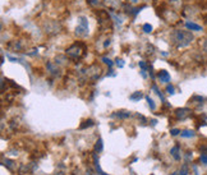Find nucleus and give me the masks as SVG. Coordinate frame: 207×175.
I'll return each mask as SVG.
<instances>
[{
  "mask_svg": "<svg viewBox=\"0 0 207 175\" xmlns=\"http://www.w3.org/2000/svg\"><path fill=\"white\" fill-rule=\"evenodd\" d=\"M171 40L178 47H187L188 45H191L192 41L194 40V36L189 31L175 29L171 33Z\"/></svg>",
  "mask_w": 207,
  "mask_h": 175,
  "instance_id": "nucleus-1",
  "label": "nucleus"
},
{
  "mask_svg": "<svg viewBox=\"0 0 207 175\" xmlns=\"http://www.w3.org/2000/svg\"><path fill=\"white\" fill-rule=\"evenodd\" d=\"M84 51H86V47H84L83 43L76 42V43H73L72 46H69L68 49H66L65 53L72 59H80L84 55Z\"/></svg>",
  "mask_w": 207,
  "mask_h": 175,
  "instance_id": "nucleus-2",
  "label": "nucleus"
},
{
  "mask_svg": "<svg viewBox=\"0 0 207 175\" xmlns=\"http://www.w3.org/2000/svg\"><path fill=\"white\" fill-rule=\"evenodd\" d=\"M76 35L80 36V37L88 36V21H87L86 17L78 18V26L76 28Z\"/></svg>",
  "mask_w": 207,
  "mask_h": 175,
  "instance_id": "nucleus-3",
  "label": "nucleus"
},
{
  "mask_svg": "<svg viewBox=\"0 0 207 175\" xmlns=\"http://www.w3.org/2000/svg\"><path fill=\"white\" fill-rule=\"evenodd\" d=\"M60 29H62V24L55 21H47V23H45V32L49 35L59 33Z\"/></svg>",
  "mask_w": 207,
  "mask_h": 175,
  "instance_id": "nucleus-4",
  "label": "nucleus"
},
{
  "mask_svg": "<svg viewBox=\"0 0 207 175\" xmlns=\"http://www.w3.org/2000/svg\"><path fill=\"white\" fill-rule=\"evenodd\" d=\"M189 114H191V109H188V108H180V109L175 110V116L178 118V119H185Z\"/></svg>",
  "mask_w": 207,
  "mask_h": 175,
  "instance_id": "nucleus-5",
  "label": "nucleus"
},
{
  "mask_svg": "<svg viewBox=\"0 0 207 175\" xmlns=\"http://www.w3.org/2000/svg\"><path fill=\"white\" fill-rule=\"evenodd\" d=\"M46 68H47V72L50 73L51 76H59V74H60V69L53 63V61H47Z\"/></svg>",
  "mask_w": 207,
  "mask_h": 175,
  "instance_id": "nucleus-6",
  "label": "nucleus"
},
{
  "mask_svg": "<svg viewBox=\"0 0 207 175\" xmlns=\"http://www.w3.org/2000/svg\"><path fill=\"white\" fill-rule=\"evenodd\" d=\"M157 78L160 79L161 83H169L170 82V74L166 70H160L157 73Z\"/></svg>",
  "mask_w": 207,
  "mask_h": 175,
  "instance_id": "nucleus-7",
  "label": "nucleus"
},
{
  "mask_svg": "<svg viewBox=\"0 0 207 175\" xmlns=\"http://www.w3.org/2000/svg\"><path fill=\"white\" fill-rule=\"evenodd\" d=\"M113 118H119V119H127V118L131 116L129 111H115L114 114H111Z\"/></svg>",
  "mask_w": 207,
  "mask_h": 175,
  "instance_id": "nucleus-8",
  "label": "nucleus"
},
{
  "mask_svg": "<svg viewBox=\"0 0 207 175\" xmlns=\"http://www.w3.org/2000/svg\"><path fill=\"white\" fill-rule=\"evenodd\" d=\"M170 153H171V156L174 157V160H176V161L180 160V147L179 146L173 147L171 149H170Z\"/></svg>",
  "mask_w": 207,
  "mask_h": 175,
  "instance_id": "nucleus-9",
  "label": "nucleus"
},
{
  "mask_svg": "<svg viewBox=\"0 0 207 175\" xmlns=\"http://www.w3.org/2000/svg\"><path fill=\"white\" fill-rule=\"evenodd\" d=\"M185 27L191 31H202V27L197 23H193V22H185Z\"/></svg>",
  "mask_w": 207,
  "mask_h": 175,
  "instance_id": "nucleus-10",
  "label": "nucleus"
},
{
  "mask_svg": "<svg viewBox=\"0 0 207 175\" xmlns=\"http://www.w3.org/2000/svg\"><path fill=\"white\" fill-rule=\"evenodd\" d=\"M93 164H95V166H96V170H97V173H99V175H106L105 173H104V171L101 170V167H100V164H99V157H97V152H95V153H93Z\"/></svg>",
  "mask_w": 207,
  "mask_h": 175,
  "instance_id": "nucleus-11",
  "label": "nucleus"
},
{
  "mask_svg": "<svg viewBox=\"0 0 207 175\" xmlns=\"http://www.w3.org/2000/svg\"><path fill=\"white\" fill-rule=\"evenodd\" d=\"M196 136L194 133V130H183V132H180V137H183V138H193V137Z\"/></svg>",
  "mask_w": 207,
  "mask_h": 175,
  "instance_id": "nucleus-12",
  "label": "nucleus"
},
{
  "mask_svg": "<svg viewBox=\"0 0 207 175\" xmlns=\"http://www.w3.org/2000/svg\"><path fill=\"white\" fill-rule=\"evenodd\" d=\"M143 97V93L142 92H134L133 95L129 96V98L132 100V101H138V100H141Z\"/></svg>",
  "mask_w": 207,
  "mask_h": 175,
  "instance_id": "nucleus-13",
  "label": "nucleus"
},
{
  "mask_svg": "<svg viewBox=\"0 0 207 175\" xmlns=\"http://www.w3.org/2000/svg\"><path fill=\"white\" fill-rule=\"evenodd\" d=\"M102 148H104L102 139H101V138H99V139H97V142H96V145H95V152H101V151H102Z\"/></svg>",
  "mask_w": 207,
  "mask_h": 175,
  "instance_id": "nucleus-14",
  "label": "nucleus"
},
{
  "mask_svg": "<svg viewBox=\"0 0 207 175\" xmlns=\"http://www.w3.org/2000/svg\"><path fill=\"white\" fill-rule=\"evenodd\" d=\"M8 47H9V49H13L14 51H17V50H21V49H22V45H21V43L18 42V41H14L13 43H9Z\"/></svg>",
  "mask_w": 207,
  "mask_h": 175,
  "instance_id": "nucleus-15",
  "label": "nucleus"
},
{
  "mask_svg": "<svg viewBox=\"0 0 207 175\" xmlns=\"http://www.w3.org/2000/svg\"><path fill=\"white\" fill-rule=\"evenodd\" d=\"M152 90H154L156 93H157V96H159L160 98H161V101H164V102H165V97H164V95H162V92L159 90V88H157V86L156 84H154V86H152Z\"/></svg>",
  "mask_w": 207,
  "mask_h": 175,
  "instance_id": "nucleus-16",
  "label": "nucleus"
},
{
  "mask_svg": "<svg viewBox=\"0 0 207 175\" xmlns=\"http://www.w3.org/2000/svg\"><path fill=\"white\" fill-rule=\"evenodd\" d=\"M93 124H95V123H93V120H92V119H88V120L84 122V124H81L80 128H81V129H84V128H87V127H92Z\"/></svg>",
  "mask_w": 207,
  "mask_h": 175,
  "instance_id": "nucleus-17",
  "label": "nucleus"
},
{
  "mask_svg": "<svg viewBox=\"0 0 207 175\" xmlns=\"http://www.w3.org/2000/svg\"><path fill=\"white\" fill-rule=\"evenodd\" d=\"M3 165H4V166H7L8 169H10V170H12V169L14 167V162L12 161V160H8V159H7V160H4V161H3Z\"/></svg>",
  "mask_w": 207,
  "mask_h": 175,
  "instance_id": "nucleus-18",
  "label": "nucleus"
},
{
  "mask_svg": "<svg viewBox=\"0 0 207 175\" xmlns=\"http://www.w3.org/2000/svg\"><path fill=\"white\" fill-rule=\"evenodd\" d=\"M146 100H147V102H148L150 109H151V110H155V109H156V105H155V102H154V100H152L150 96H146Z\"/></svg>",
  "mask_w": 207,
  "mask_h": 175,
  "instance_id": "nucleus-19",
  "label": "nucleus"
},
{
  "mask_svg": "<svg viewBox=\"0 0 207 175\" xmlns=\"http://www.w3.org/2000/svg\"><path fill=\"white\" fill-rule=\"evenodd\" d=\"M143 31H144L146 33H151L152 32V26H151L150 23H144L143 24Z\"/></svg>",
  "mask_w": 207,
  "mask_h": 175,
  "instance_id": "nucleus-20",
  "label": "nucleus"
},
{
  "mask_svg": "<svg viewBox=\"0 0 207 175\" xmlns=\"http://www.w3.org/2000/svg\"><path fill=\"white\" fill-rule=\"evenodd\" d=\"M166 92L169 93V95H174V93H175L174 86H173V84H168V86H166Z\"/></svg>",
  "mask_w": 207,
  "mask_h": 175,
  "instance_id": "nucleus-21",
  "label": "nucleus"
},
{
  "mask_svg": "<svg viewBox=\"0 0 207 175\" xmlns=\"http://www.w3.org/2000/svg\"><path fill=\"white\" fill-rule=\"evenodd\" d=\"M179 173H180V175H188V166H187V164H184L183 166H182Z\"/></svg>",
  "mask_w": 207,
  "mask_h": 175,
  "instance_id": "nucleus-22",
  "label": "nucleus"
},
{
  "mask_svg": "<svg viewBox=\"0 0 207 175\" xmlns=\"http://www.w3.org/2000/svg\"><path fill=\"white\" fill-rule=\"evenodd\" d=\"M199 161L202 162L203 165H207V153H202L199 156Z\"/></svg>",
  "mask_w": 207,
  "mask_h": 175,
  "instance_id": "nucleus-23",
  "label": "nucleus"
},
{
  "mask_svg": "<svg viewBox=\"0 0 207 175\" xmlns=\"http://www.w3.org/2000/svg\"><path fill=\"white\" fill-rule=\"evenodd\" d=\"M101 60H102L106 65H109V67H113V65H114V63H113V61H111L110 59H109V58H102Z\"/></svg>",
  "mask_w": 207,
  "mask_h": 175,
  "instance_id": "nucleus-24",
  "label": "nucleus"
},
{
  "mask_svg": "<svg viewBox=\"0 0 207 175\" xmlns=\"http://www.w3.org/2000/svg\"><path fill=\"white\" fill-rule=\"evenodd\" d=\"M170 134L175 137V136L180 134V130H179V129H176V128H174V129H170Z\"/></svg>",
  "mask_w": 207,
  "mask_h": 175,
  "instance_id": "nucleus-25",
  "label": "nucleus"
},
{
  "mask_svg": "<svg viewBox=\"0 0 207 175\" xmlns=\"http://www.w3.org/2000/svg\"><path fill=\"white\" fill-rule=\"evenodd\" d=\"M139 67H141V69H142V70H147V68H148L147 65L144 64V61H139Z\"/></svg>",
  "mask_w": 207,
  "mask_h": 175,
  "instance_id": "nucleus-26",
  "label": "nucleus"
},
{
  "mask_svg": "<svg viewBox=\"0 0 207 175\" xmlns=\"http://www.w3.org/2000/svg\"><path fill=\"white\" fill-rule=\"evenodd\" d=\"M117 65H118L119 68H123V67H124V61L121 60V59H117Z\"/></svg>",
  "mask_w": 207,
  "mask_h": 175,
  "instance_id": "nucleus-27",
  "label": "nucleus"
},
{
  "mask_svg": "<svg viewBox=\"0 0 207 175\" xmlns=\"http://www.w3.org/2000/svg\"><path fill=\"white\" fill-rule=\"evenodd\" d=\"M202 49H203V51L207 54V39L203 41V45H202Z\"/></svg>",
  "mask_w": 207,
  "mask_h": 175,
  "instance_id": "nucleus-28",
  "label": "nucleus"
},
{
  "mask_svg": "<svg viewBox=\"0 0 207 175\" xmlns=\"http://www.w3.org/2000/svg\"><path fill=\"white\" fill-rule=\"evenodd\" d=\"M199 149H201V152L202 153H207V146H201Z\"/></svg>",
  "mask_w": 207,
  "mask_h": 175,
  "instance_id": "nucleus-29",
  "label": "nucleus"
},
{
  "mask_svg": "<svg viewBox=\"0 0 207 175\" xmlns=\"http://www.w3.org/2000/svg\"><path fill=\"white\" fill-rule=\"evenodd\" d=\"M87 3H90L91 5H97V4H99L97 0H87Z\"/></svg>",
  "mask_w": 207,
  "mask_h": 175,
  "instance_id": "nucleus-30",
  "label": "nucleus"
},
{
  "mask_svg": "<svg viewBox=\"0 0 207 175\" xmlns=\"http://www.w3.org/2000/svg\"><path fill=\"white\" fill-rule=\"evenodd\" d=\"M146 72H147V70H141V74H142V77H143V78L147 77V74H146Z\"/></svg>",
  "mask_w": 207,
  "mask_h": 175,
  "instance_id": "nucleus-31",
  "label": "nucleus"
},
{
  "mask_svg": "<svg viewBox=\"0 0 207 175\" xmlns=\"http://www.w3.org/2000/svg\"><path fill=\"white\" fill-rule=\"evenodd\" d=\"M109 45H110V40H106V42H105V45H104V46H105V47H107Z\"/></svg>",
  "mask_w": 207,
  "mask_h": 175,
  "instance_id": "nucleus-32",
  "label": "nucleus"
},
{
  "mask_svg": "<svg viewBox=\"0 0 207 175\" xmlns=\"http://www.w3.org/2000/svg\"><path fill=\"white\" fill-rule=\"evenodd\" d=\"M170 175H180V173L179 171H174L173 174H170Z\"/></svg>",
  "mask_w": 207,
  "mask_h": 175,
  "instance_id": "nucleus-33",
  "label": "nucleus"
},
{
  "mask_svg": "<svg viewBox=\"0 0 207 175\" xmlns=\"http://www.w3.org/2000/svg\"><path fill=\"white\" fill-rule=\"evenodd\" d=\"M151 124H152V125H156V120H155V119L151 120Z\"/></svg>",
  "mask_w": 207,
  "mask_h": 175,
  "instance_id": "nucleus-34",
  "label": "nucleus"
},
{
  "mask_svg": "<svg viewBox=\"0 0 207 175\" xmlns=\"http://www.w3.org/2000/svg\"><path fill=\"white\" fill-rule=\"evenodd\" d=\"M55 175H63V173H56Z\"/></svg>",
  "mask_w": 207,
  "mask_h": 175,
  "instance_id": "nucleus-35",
  "label": "nucleus"
},
{
  "mask_svg": "<svg viewBox=\"0 0 207 175\" xmlns=\"http://www.w3.org/2000/svg\"><path fill=\"white\" fill-rule=\"evenodd\" d=\"M203 18H205V21H206V22H207V14H206V15H205V17H203Z\"/></svg>",
  "mask_w": 207,
  "mask_h": 175,
  "instance_id": "nucleus-36",
  "label": "nucleus"
}]
</instances>
